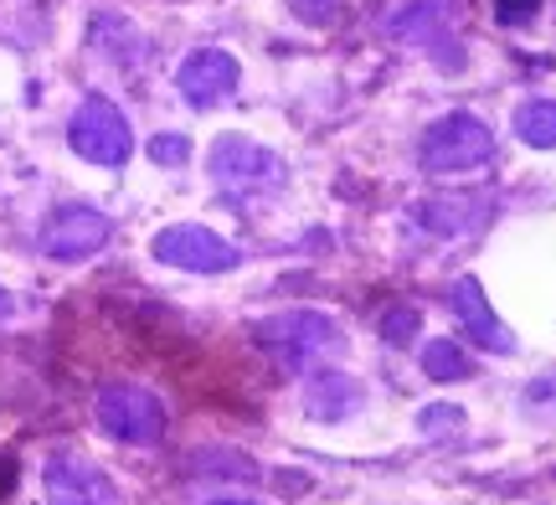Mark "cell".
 <instances>
[{
  "instance_id": "ac0fdd59",
  "label": "cell",
  "mask_w": 556,
  "mask_h": 505,
  "mask_svg": "<svg viewBox=\"0 0 556 505\" xmlns=\"http://www.w3.org/2000/svg\"><path fill=\"white\" fill-rule=\"evenodd\" d=\"M294 5L299 21H309V26H330L340 16V0H289Z\"/></svg>"
},
{
  "instance_id": "d6986e66",
  "label": "cell",
  "mask_w": 556,
  "mask_h": 505,
  "mask_svg": "<svg viewBox=\"0 0 556 505\" xmlns=\"http://www.w3.org/2000/svg\"><path fill=\"white\" fill-rule=\"evenodd\" d=\"M458 407H422V433H448V428H458Z\"/></svg>"
},
{
  "instance_id": "5b68a950",
  "label": "cell",
  "mask_w": 556,
  "mask_h": 505,
  "mask_svg": "<svg viewBox=\"0 0 556 505\" xmlns=\"http://www.w3.org/2000/svg\"><path fill=\"white\" fill-rule=\"evenodd\" d=\"M67 144L78 150L83 161L109 165L119 171L129 155H135V135H129V119L109 99H83L73 124H67Z\"/></svg>"
},
{
  "instance_id": "9c48e42d",
  "label": "cell",
  "mask_w": 556,
  "mask_h": 505,
  "mask_svg": "<svg viewBox=\"0 0 556 505\" xmlns=\"http://www.w3.org/2000/svg\"><path fill=\"white\" fill-rule=\"evenodd\" d=\"M41 485H47V505H124L119 485L93 459H78V454L47 459Z\"/></svg>"
},
{
  "instance_id": "277c9868",
  "label": "cell",
  "mask_w": 556,
  "mask_h": 505,
  "mask_svg": "<svg viewBox=\"0 0 556 505\" xmlns=\"http://www.w3.org/2000/svg\"><path fill=\"white\" fill-rule=\"evenodd\" d=\"M458 16H464L458 0H407L387 26H392V37H407L413 47H422L428 58L443 62V67L454 73V67H464V52H458Z\"/></svg>"
},
{
  "instance_id": "30bf717a",
  "label": "cell",
  "mask_w": 556,
  "mask_h": 505,
  "mask_svg": "<svg viewBox=\"0 0 556 505\" xmlns=\"http://www.w3.org/2000/svg\"><path fill=\"white\" fill-rule=\"evenodd\" d=\"M238 58L232 52H222V47H201V52H191V58L180 62L176 73V88L180 99L191 103V109H212V103H222L232 88H238Z\"/></svg>"
},
{
  "instance_id": "7402d4cb",
  "label": "cell",
  "mask_w": 556,
  "mask_h": 505,
  "mask_svg": "<svg viewBox=\"0 0 556 505\" xmlns=\"http://www.w3.org/2000/svg\"><path fill=\"white\" fill-rule=\"evenodd\" d=\"M206 505H248V501H206Z\"/></svg>"
},
{
  "instance_id": "4fadbf2b",
  "label": "cell",
  "mask_w": 556,
  "mask_h": 505,
  "mask_svg": "<svg viewBox=\"0 0 556 505\" xmlns=\"http://www.w3.org/2000/svg\"><path fill=\"white\" fill-rule=\"evenodd\" d=\"M516 135L531 150H556V103L552 99H531L516 109Z\"/></svg>"
},
{
  "instance_id": "6da1fadb",
  "label": "cell",
  "mask_w": 556,
  "mask_h": 505,
  "mask_svg": "<svg viewBox=\"0 0 556 505\" xmlns=\"http://www.w3.org/2000/svg\"><path fill=\"white\" fill-rule=\"evenodd\" d=\"M495 155V135H490V124L469 114V109H454V114H443V119L422 135L417 144V161L428 176H464V171H475Z\"/></svg>"
},
{
  "instance_id": "44dd1931",
  "label": "cell",
  "mask_w": 556,
  "mask_h": 505,
  "mask_svg": "<svg viewBox=\"0 0 556 505\" xmlns=\"http://www.w3.org/2000/svg\"><path fill=\"white\" fill-rule=\"evenodd\" d=\"M5 315H11V294L0 289V320H5Z\"/></svg>"
},
{
  "instance_id": "e0dca14e",
  "label": "cell",
  "mask_w": 556,
  "mask_h": 505,
  "mask_svg": "<svg viewBox=\"0 0 556 505\" xmlns=\"http://www.w3.org/2000/svg\"><path fill=\"white\" fill-rule=\"evenodd\" d=\"M413 330H417V310H413V304H402V310H392V315L381 320V336H387L392 345H407V341H413Z\"/></svg>"
},
{
  "instance_id": "7a4b0ae2",
  "label": "cell",
  "mask_w": 556,
  "mask_h": 505,
  "mask_svg": "<svg viewBox=\"0 0 556 505\" xmlns=\"http://www.w3.org/2000/svg\"><path fill=\"white\" fill-rule=\"evenodd\" d=\"M212 181L222 191H232V197H268L283 186V161H278L274 150H263V144L242 140V135H222L212 144Z\"/></svg>"
},
{
  "instance_id": "2e32d148",
  "label": "cell",
  "mask_w": 556,
  "mask_h": 505,
  "mask_svg": "<svg viewBox=\"0 0 556 505\" xmlns=\"http://www.w3.org/2000/svg\"><path fill=\"white\" fill-rule=\"evenodd\" d=\"M150 161L155 165H186L191 161V140H186V135H155V140H150Z\"/></svg>"
},
{
  "instance_id": "ffe728a7",
  "label": "cell",
  "mask_w": 556,
  "mask_h": 505,
  "mask_svg": "<svg viewBox=\"0 0 556 505\" xmlns=\"http://www.w3.org/2000/svg\"><path fill=\"white\" fill-rule=\"evenodd\" d=\"M531 11H536V0H500V16L505 21H526Z\"/></svg>"
},
{
  "instance_id": "9a60e30c",
  "label": "cell",
  "mask_w": 556,
  "mask_h": 505,
  "mask_svg": "<svg viewBox=\"0 0 556 505\" xmlns=\"http://www.w3.org/2000/svg\"><path fill=\"white\" fill-rule=\"evenodd\" d=\"M526 407L536 418H546V424H556V371H546V377H536V382L526 387Z\"/></svg>"
},
{
  "instance_id": "8fae6325",
  "label": "cell",
  "mask_w": 556,
  "mask_h": 505,
  "mask_svg": "<svg viewBox=\"0 0 556 505\" xmlns=\"http://www.w3.org/2000/svg\"><path fill=\"white\" fill-rule=\"evenodd\" d=\"M448 300H454L458 325H464V330H469L484 351H495V356H510V351H516V336H510V330H505V320L490 310V300H484L479 279H458Z\"/></svg>"
},
{
  "instance_id": "7c38bea8",
  "label": "cell",
  "mask_w": 556,
  "mask_h": 505,
  "mask_svg": "<svg viewBox=\"0 0 556 505\" xmlns=\"http://www.w3.org/2000/svg\"><path fill=\"white\" fill-rule=\"evenodd\" d=\"M304 407L319 424H340V418H351L361 407V387L345 371H315L309 387H304Z\"/></svg>"
},
{
  "instance_id": "3957f363",
  "label": "cell",
  "mask_w": 556,
  "mask_h": 505,
  "mask_svg": "<svg viewBox=\"0 0 556 505\" xmlns=\"http://www.w3.org/2000/svg\"><path fill=\"white\" fill-rule=\"evenodd\" d=\"M258 330L289 366H315V362H330V356L345 351L340 325L330 320V315H315V310H283L274 320H263Z\"/></svg>"
},
{
  "instance_id": "52a82bcc",
  "label": "cell",
  "mask_w": 556,
  "mask_h": 505,
  "mask_svg": "<svg viewBox=\"0 0 556 505\" xmlns=\"http://www.w3.org/2000/svg\"><path fill=\"white\" fill-rule=\"evenodd\" d=\"M99 424L103 433H114L119 444H160L165 433V407L155 392L144 387H103L99 392Z\"/></svg>"
},
{
  "instance_id": "8992f818",
  "label": "cell",
  "mask_w": 556,
  "mask_h": 505,
  "mask_svg": "<svg viewBox=\"0 0 556 505\" xmlns=\"http://www.w3.org/2000/svg\"><path fill=\"white\" fill-rule=\"evenodd\" d=\"M160 263H170V268H186V274H227V268H238V248L217 238L212 227L201 223H176L155 232V243H150Z\"/></svg>"
},
{
  "instance_id": "ba28073f",
  "label": "cell",
  "mask_w": 556,
  "mask_h": 505,
  "mask_svg": "<svg viewBox=\"0 0 556 505\" xmlns=\"http://www.w3.org/2000/svg\"><path fill=\"white\" fill-rule=\"evenodd\" d=\"M103 243H109V217H103L99 206H88V202L58 206V217L41 227V253H47V258H58V263L93 258Z\"/></svg>"
},
{
  "instance_id": "5bb4252c",
  "label": "cell",
  "mask_w": 556,
  "mask_h": 505,
  "mask_svg": "<svg viewBox=\"0 0 556 505\" xmlns=\"http://www.w3.org/2000/svg\"><path fill=\"white\" fill-rule=\"evenodd\" d=\"M422 371L438 377V382H464L475 366H469V356H464L454 341H433L428 351H422Z\"/></svg>"
}]
</instances>
